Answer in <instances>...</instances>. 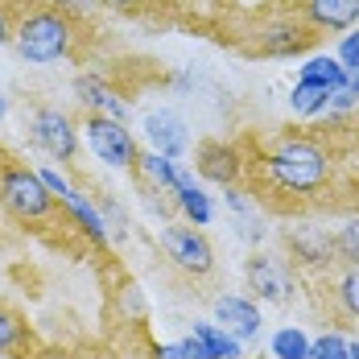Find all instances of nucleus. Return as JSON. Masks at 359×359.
I'll list each match as a JSON object with an SVG mask.
<instances>
[{
    "instance_id": "1",
    "label": "nucleus",
    "mask_w": 359,
    "mask_h": 359,
    "mask_svg": "<svg viewBox=\"0 0 359 359\" xmlns=\"http://www.w3.org/2000/svg\"><path fill=\"white\" fill-rule=\"evenodd\" d=\"M13 41H17V54L34 67H54L58 58H67L74 46V29L71 17L58 13V8H34L29 17L17 21L13 29Z\"/></svg>"
},
{
    "instance_id": "2",
    "label": "nucleus",
    "mask_w": 359,
    "mask_h": 359,
    "mask_svg": "<svg viewBox=\"0 0 359 359\" xmlns=\"http://www.w3.org/2000/svg\"><path fill=\"white\" fill-rule=\"evenodd\" d=\"M264 165H269V178L289 194H314L330 178V161L314 141H281L264 157Z\"/></svg>"
},
{
    "instance_id": "3",
    "label": "nucleus",
    "mask_w": 359,
    "mask_h": 359,
    "mask_svg": "<svg viewBox=\"0 0 359 359\" xmlns=\"http://www.w3.org/2000/svg\"><path fill=\"white\" fill-rule=\"evenodd\" d=\"M0 203L17 219H46L54 194L46 190L41 174L25 170V165H4V174H0Z\"/></svg>"
},
{
    "instance_id": "4",
    "label": "nucleus",
    "mask_w": 359,
    "mask_h": 359,
    "mask_svg": "<svg viewBox=\"0 0 359 359\" xmlns=\"http://www.w3.org/2000/svg\"><path fill=\"white\" fill-rule=\"evenodd\" d=\"M83 137H87V144H91V153H95L104 165H111V170H128V165H137V161H141L133 133H128L120 120H108V116H87Z\"/></svg>"
},
{
    "instance_id": "5",
    "label": "nucleus",
    "mask_w": 359,
    "mask_h": 359,
    "mask_svg": "<svg viewBox=\"0 0 359 359\" xmlns=\"http://www.w3.org/2000/svg\"><path fill=\"white\" fill-rule=\"evenodd\" d=\"M29 141L54 157V161H74L79 153V128L71 124V116L62 108H37L29 116Z\"/></svg>"
},
{
    "instance_id": "6",
    "label": "nucleus",
    "mask_w": 359,
    "mask_h": 359,
    "mask_svg": "<svg viewBox=\"0 0 359 359\" xmlns=\"http://www.w3.org/2000/svg\"><path fill=\"white\" fill-rule=\"evenodd\" d=\"M161 248L170 252V260L190 277H207L215 269V252H211L207 236L198 227H165L161 231Z\"/></svg>"
},
{
    "instance_id": "7",
    "label": "nucleus",
    "mask_w": 359,
    "mask_h": 359,
    "mask_svg": "<svg viewBox=\"0 0 359 359\" xmlns=\"http://www.w3.org/2000/svg\"><path fill=\"white\" fill-rule=\"evenodd\" d=\"M248 285H252V293H260L264 302H289L293 297V273L285 269V260H277V256H252L248 260Z\"/></svg>"
},
{
    "instance_id": "8",
    "label": "nucleus",
    "mask_w": 359,
    "mask_h": 359,
    "mask_svg": "<svg viewBox=\"0 0 359 359\" xmlns=\"http://www.w3.org/2000/svg\"><path fill=\"white\" fill-rule=\"evenodd\" d=\"M215 323L231 334V339H240V343H248L260 334V306L252 302V297H240V293H227V297H219L215 302Z\"/></svg>"
},
{
    "instance_id": "9",
    "label": "nucleus",
    "mask_w": 359,
    "mask_h": 359,
    "mask_svg": "<svg viewBox=\"0 0 359 359\" xmlns=\"http://www.w3.org/2000/svg\"><path fill=\"white\" fill-rule=\"evenodd\" d=\"M144 137L153 144V153H161L170 161H178L186 153V144H190V133H186L182 116H174V111H149L144 116Z\"/></svg>"
},
{
    "instance_id": "10",
    "label": "nucleus",
    "mask_w": 359,
    "mask_h": 359,
    "mask_svg": "<svg viewBox=\"0 0 359 359\" xmlns=\"http://www.w3.org/2000/svg\"><path fill=\"white\" fill-rule=\"evenodd\" d=\"M74 95H79V104L91 111V116H108V120H120V124L128 116V104L111 91L100 74H79L74 79Z\"/></svg>"
},
{
    "instance_id": "11",
    "label": "nucleus",
    "mask_w": 359,
    "mask_h": 359,
    "mask_svg": "<svg viewBox=\"0 0 359 359\" xmlns=\"http://www.w3.org/2000/svg\"><path fill=\"white\" fill-rule=\"evenodd\" d=\"M306 17L318 29H351L359 25V0H306Z\"/></svg>"
},
{
    "instance_id": "12",
    "label": "nucleus",
    "mask_w": 359,
    "mask_h": 359,
    "mask_svg": "<svg viewBox=\"0 0 359 359\" xmlns=\"http://www.w3.org/2000/svg\"><path fill=\"white\" fill-rule=\"evenodd\" d=\"M198 174L203 178L219 182V186H231V182L240 178V161H236V149H227V144H203L198 149Z\"/></svg>"
},
{
    "instance_id": "13",
    "label": "nucleus",
    "mask_w": 359,
    "mask_h": 359,
    "mask_svg": "<svg viewBox=\"0 0 359 359\" xmlns=\"http://www.w3.org/2000/svg\"><path fill=\"white\" fill-rule=\"evenodd\" d=\"M289 248L297 252V260H306V264H330L334 240L323 227H289Z\"/></svg>"
},
{
    "instance_id": "14",
    "label": "nucleus",
    "mask_w": 359,
    "mask_h": 359,
    "mask_svg": "<svg viewBox=\"0 0 359 359\" xmlns=\"http://www.w3.org/2000/svg\"><path fill=\"white\" fill-rule=\"evenodd\" d=\"M306 46H310V29L297 25V21H281V25L260 29V50L264 54H297Z\"/></svg>"
},
{
    "instance_id": "15",
    "label": "nucleus",
    "mask_w": 359,
    "mask_h": 359,
    "mask_svg": "<svg viewBox=\"0 0 359 359\" xmlns=\"http://www.w3.org/2000/svg\"><path fill=\"white\" fill-rule=\"evenodd\" d=\"M58 203H67V207H71L74 223H79V227H83V231L95 240V244H104V240H108V223H104V215H100V211H95V203H87V198H83L74 186L62 194V198H58Z\"/></svg>"
},
{
    "instance_id": "16",
    "label": "nucleus",
    "mask_w": 359,
    "mask_h": 359,
    "mask_svg": "<svg viewBox=\"0 0 359 359\" xmlns=\"http://www.w3.org/2000/svg\"><path fill=\"white\" fill-rule=\"evenodd\" d=\"M174 194H178V207L186 211V219H190L194 227H207V223H211V198L194 186V178H190L186 170H182V182H178Z\"/></svg>"
},
{
    "instance_id": "17",
    "label": "nucleus",
    "mask_w": 359,
    "mask_h": 359,
    "mask_svg": "<svg viewBox=\"0 0 359 359\" xmlns=\"http://www.w3.org/2000/svg\"><path fill=\"white\" fill-rule=\"evenodd\" d=\"M330 100H334L330 87H323V83H302L297 79V87L289 95V108H293V116H318V111L330 108Z\"/></svg>"
},
{
    "instance_id": "18",
    "label": "nucleus",
    "mask_w": 359,
    "mask_h": 359,
    "mask_svg": "<svg viewBox=\"0 0 359 359\" xmlns=\"http://www.w3.org/2000/svg\"><path fill=\"white\" fill-rule=\"evenodd\" d=\"M137 170H141L144 182H153L157 190H178V182H182L178 161H170V157H161V153H141Z\"/></svg>"
},
{
    "instance_id": "19",
    "label": "nucleus",
    "mask_w": 359,
    "mask_h": 359,
    "mask_svg": "<svg viewBox=\"0 0 359 359\" xmlns=\"http://www.w3.org/2000/svg\"><path fill=\"white\" fill-rule=\"evenodd\" d=\"M194 334L203 339V347H207L215 359H240V355H244V343H240V339H231L219 323H194Z\"/></svg>"
},
{
    "instance_id": "20",
    "label": "nucleus",
    "mask_w": 359,
    "mask_h": 359,
    "mask_svg": "<svg viewBox=\"0 0 359 359\" xmlns=\"http://www.w3.org/2000/svg\"><path fill=\"white\" fill-rule=\"evenodd\" d=\"M297 79H302V83H323V87H330V91H339V87L347 83V71H343V62H339V58L318 54V58L302 62V74H297Z\"/></svg>"
},
{
    "instance_id": "21",
    "label": "nucleus",
    "mask_w": 359,
    "mask_h": 359,
    "mask_svg": "<svg viewBox=\"0 0 359 359\" xmlns=\"http://www.w3.org/2000/svg\"><path fill=\"white\" fill-rule=\"evenodd\" d=\"M310 355V339L302 326H281L273 334V359H306Z\"/></svg>"
},
{
    "instance_id": "22",
    "label": "nucleus",
    "mask_w": 359,
    "mask_h": 359,
    "mask_svg": "<svg viewBox=\"0 0 359 359\" xmlns=\"http://www.w3.org/2000/svg\"><path fill=\"white\" fill-rule=\"evenodd\" d=\"M334 252H339L351 269H359V215L347 219V223L339 227V236H334Z\"/></svg>"
},
{
    "instance_id": "23",
    "label": "nucleus",
    "mask_w": 359,
    "mask_h": 359,
    "mask_svg": "<svg viewBox=\"0 0 359 359\" xmlns=\"http://www.w3.org/2000/svg\"><path fill=\"white\" fill-rule=\"evenodd\" d=\"M347 351H351V343L343 334H323V339L310 343V355L306 359H347Z\"/></svg>"
},
{
    "instance_id": "24",
    "label": "nucleus",
    "mask_w": 359,
    "mask_h": 359,
    "mask_svg": "<svg viewBox=\"0 0 359 359\" xmlns=\"http://www.w3.org/2000/svg\"><path fill=\"white\" fill-rule=\"evenodd\" d=\"M339 302H343V310L359 318V269H347L343 273V281H339Z\"/></svg>"
},
{
    "instance_id": "25",
    "label": "nucleus",
    "mask_w": 359,
    "mask_h": 359,
    "mask_svg": "<svg viewBox=\"0 0 359 359\" xmlns=\"http://www.w3.org/2000/svg\"><path fill=\"white\" fill-rule=\"evenodd\" d=\"M334 58L343 62V71H347V74L359 71V29L343 34V41H339V54H334Z\"/></svg>"
},
{
    "instance_id": "26",
    "label": "nucleus",
    "mask_w": 359,
    "mask_h": 359,
    "mask_svg": "<svg viewBox=\"0 0 359 359\" xmlns=\"http://www.w3.org/2000/svg\"><path fill=\"white\" fill-rule=\"evenodd\" d=\"M359 104V71H351L347 74V83H343V87H339V91H334V100H330V108H355Z\"/></svg>"
},
{
    "instance_id": "27",
    "label": "nucleus",
    "mask_w": 359,
    "mask_h": 359,
    "mask_svg": "<svg viewBox=\"0 0 359 359\" xmlns=\"http://www.w3.org/2000/svg\"><path fill=\"white\" fill-rule=\"evenodd\" d=\"M17 339H21V323H17L8 310H0V351H4V347H13Z\"/></svg>"
},
{
    "instance_id": "28",
    "label": "nucleus",
    "mask_w": 359,
    "mask_h": 359,
    "mask_svg": "<svg viewBox=\"0 0 359 359\" xmlns=\"http://www.w3.org/2000/svg\"><path fill=\"white\" fill-rule=\"evenodd\" d=\"M41 182H46V190H50L54 198H62V194L71 190V182L62 178V174H54V170H41Z\"/></svg>"
},
{
    "instance_id": "29",
    "label": "nucleus",
    "mask_w": 359,
    "mask_h": 359,
    "mask_svg": "<svg viewBox=\"0 0 359 359\" xmlns=\"http://www.w3.org/2000/svg\"><path fill=\"white\" fill-rule=\"evenodd\" d=\"M182 351H186V359H215L207 347H203V339L198 334H190V339H182Z\"/></svg>"
},
{
    "instance_id": "30",
    "label": "nucleus",
    "mask_w": 359,
    "mask_h": 359,
    "mask_svg": "<svg viewBox=\"0 0 359 359\" xmlns=\"http://www.w3.org/2000/svg\"><path fill=\"white\" fill-rule=\"evenodd\" d=\"M13 29H17V25L8 21V13H4V4H0V46H4L8 37H13Z\"/></svg>"
},
{
    "instance_id": "31",
    "label": "nucleus",
    "mask_w": 359,
    "mask_h": 359,
    "mask_svg": "<svg viewBox=\"0 0 359 359\" xmlns=\"http://www.w3.org/2000/svg\"><path fill=\"white\" fill-rule=\"evenodd\" d=\"M157 359H186V351H182V343H165V347L157 351Z\"/></svg>"
},
{
    "instance_id": "32",
    "label": "nucleus",
    "mask_w": 359,
    "mask_h": 359,
    "mask_svg": "<svg viewBox=\"0 0 359 359\" xmlns=\"http://www.w3.org/2000/svg\"><path fill=\"white\" fill-rule=\"evenodd\" d=\"M108 4H116V8H133V4H141V0H108Z\"/></svg>"
},
{
    "instance_id": "33",
    "label": "nucleus",
    "mask_w": 359,
    "mask_h": 359,
    "mask_svg": "<svg viewBox=\"0 0 359 359\" xmlns=\"http://www.w3.org/2000/svg\"><path fill=\"white\" fill-rule=\"evenodd\" d=\"M74 8H91V4H95V0H71Z\"/></svg>"
},
{
    "instance_id": "34",
    "label": "nucleus",
    "mask_w": 359,
    "mask_h": 359,
    "mask_svg": "<svg viewBox=\"0 0 359 359\" xmlns=\"http://www.w3.org/2000/svg\"><path fill=\"white\" fill-rule=\"evenodd\" d=\"M4 111H8V100H4V91H0V120H4Z\"/></svg>"
},
{
    "instance_id": "35",
    "label": "nucleus",
    "mask_w": 359,
    "mask_h": 359,
    "mask_svg": "<svg viewBox=\"0 0 359 359\" xmlns=\"http://www.w3.org/2000/svg\"><path fill=\"white\" fill-rule=\"evenodd\" d=\"M347 359H359V343H351V351H347Z\"/></svg>"
}]
</instances>
